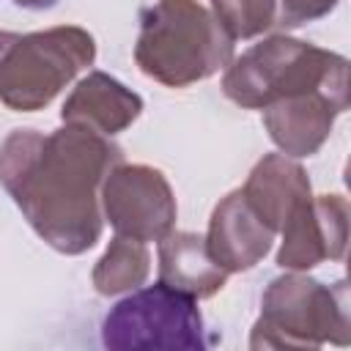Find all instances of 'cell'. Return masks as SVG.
<instances>
[{"mask_svg": "<svg viewBox=\"0 0 351 351\" xmlns=\"http://www.w3.org/2000/svg\"><path fill=\"white\" fill-rule=\"evenodd\" d=\"M140 112H143L140 93H134L121 80L104 71H90L66 96L60 118L63 123L112 137L126 126H132L140 118Z\"/></svg>", "mask_w": 351, "mask_h": 351, "instance_id": "11", "label": "cell"}, {"mask_svg": "<svg viewBox=\"0 0 351 351\" xmlns=\"http://www.w3.org/2000/svg\"><path fill=\"white\" fill-rule=\"evenodd\" d=\"M348 110V99L313 90V93H299L280 99L269 107H263V126L271 137V143L299 159V156H313L318 148L326 143L332 134L335 118Z\"/></svg>", "mask_w": 351, "mask_h": 351, "instance_id": "10", "label": "cell"}, {"mask_svg": "<svg viewBox=\"0 0 351 351\" xmlns=\"http://www.w3.org/2000/svg\"><path fill=\"white\" fill-rule=\"evenodd\" d=\"M101 214L118 236L159 241L176 225V195L162 170L118 162L101 184Z\"/></svg>", "mask_w": 351, "mask_h": 351, "instance_id": "7", "label": "cell"}, {"mask_svg": "<svg viewBox=\"0 0 351 351\" xmlns=\"http://www.w3.org/2000/svg\"><path fill=\"white\" fill-rule=\"evenodd\" d=\"M233 38L195 0H156L140 14L134 63L167 88H186L228 69Z\"/></svg>", "mask_w": 351, "mask_h": 351, "instance_id": "2", "label": "cell"}, {"mask_svg": "<svg viewBox=\"0 0 351 351\" xmlns=\"http://www.w3.org/2000/svg\"><path fill=\"white\" fill-rule=\"evenodd\" d=\"M211 14L233 41L274 30V0H211Z\"/></svg>", "mask_w": 351, "mask_h": 351, "instance_id": "15", "label": "cell"}, {"mask_svg": "<svg viewBox=\"0 0 351 351\" xmlns=\"http://www.w3.org/2000/svg\"><path fill=\"white\" fill-rule=\"evenodd\" d=\"M277 266L307 271L324 261H340L348 244V200L343 195H310L299 200L280 228Z\"/></svg>", "mask_w": 351, "mask_h": 351, "instance_id": "8", "label": "cell"}, {"mask_svg": "<svg viewBox=\"0 0 351 351\" xmlns=\"http://www.w3.org/2000/svg\"><path fill=\"white\" fill-rule=\"evenodd\" d=\"M151 271V252L143 241L115 236L93 266V288L101 296H118L140 288Z\"/></svg>", "mask_w": 351, "mask_h": 351, "instance_id": "14", "label": "cell"}, {"mask_svg": "<svg viewBox=\"0 0 351 351\" xmlns=\"http://www.w3.org/2000/svg\"><path fill=\"white\" fill-rule=\"evenodd\" d=\"M351 315L346 282L324 285L302 271L274 277L261 299L250 348H318L348 346Z\"/></svg>", "mask_w": 351, "mask_h": 351, "instance_id": "5", "label": "cell"}, {"mask_svg": "<svg viewBox=\"0 0 351 351\" xmlns=\"http://www.w3.org/2000/svg\"><path fill=\"white\" fill-rule=\"evenodd\" d=\"M93 58L96 41L77 25L33 33L0 30V101L14 112L44 110Z\"/></svg>", "mask_w": 351, "mask_h": 351, "instance_id": "4", "label": "cell"}, {"mask_svg": "<svg viewBox=\"0 0 351 351\" xmlns=\"http://www.w3.org/2000/svg\"><path fill=\"white\" fill-rule=\"evenodd\" d=\"M337 0H274V27L291 30L326 16Z\"/></svg>", "mask_w": 351, "mask_h": 351, "instance_id": "16", "label": "cell"}, {"mask_svg": "<svg viewBox=\"0 0 351 351\" xmlns=\"http://www.w3.org/2000/svg\"><path fill=\"white\" fill-rule=\"evenodd\" d=\"M313 90L348 99V58L291 36H269L252 44L222 74V93L244 110H263Z\"/></svg>", "mask_w": 351, "mask_h": 351, "instance_id": "3", "label": "cell"}, {"mask_svg": "<svg viewBox=\"0 0 351 351\" xmlns=\"http://www.w3.org/2000/svg\"><path fill=\"white\" fill-rule=\"evenodd\" d=\"M112 351H203L208 346L197 299L165 282L134 288L101 321Z\"/></svg>", "mask_w": 351, "mask_h": 351, "instance_id": "6", "label": "cell"}, {"mask_svg": "<svg viewBox=\"0 0 351 351\" xmlns=\"http://www.w3.org/2000/svg\"><path fill=\"white\" fill-rule=\"evenodd\" d=\"M118 162L121 148L82 126L14 129L0 143V186L38 239L60 255H82L101 236V184Z\"/></svg>", "mask_w": 351, "mask_h": 351, "instance_id": "1", "label": "cell"}, {"mask_svg": "<svg viewBox=\"0 0 351 351\" xmlns=\"http://www.w3.org/2000/svg\"><path fill=\"white\" fill-rule=\"evenodd\" d=\"M274 236L277 233L255 214L244 192L233 189L211 211L206 247L228 274H236L255 269L269 255Z\"/></svg>", "mask_w": 351, "mask_h": 351, "instance_id": "9", "label": "cell"}, {"mask_svg": "<svg viewBox=\"0 0 351 351\" xmlns=\"http://www.w3.org/2000/svg\"><path fill=\"white\" fill-rule=\"evenodd\" d=\"M19 8H30V11H44V8H52L58 0H14Z\"/></svg>", "mask_w": 351, "mask_h": 351, "instance_id": "17", "label": "cell"}, {"mask_svg": "<svg viewBox=\"0 0 351 351\" xmlns=\"http://www.w3.org/2000/svg\"><path fill=\"white\" fill-rule=\"evenodd\" d=\"M225 280L228 271L211 258L206 236L170 230L165 239H159V282L195 299H208L222 291Z\"/></svg>", "mask_w": 351, "mask_h": 351, "instance_id": "13", "label": "cell"}, {"mask_svg": "<svg viewBox=\"0 0 351 351\" xmlns=\"http://www.w3.org/2000/svg\"><path fill=\"white\" fill-rule=\"evenodd\" d=\"M241 192L255 208V214L274 233H280L291 208L313 195L304 167L288 154H266L263 159H258Z\"/></svg>", "mask_w": 351, "mask_h": 351, "instance_id": "12", "label": "cell"}]
</instances>
